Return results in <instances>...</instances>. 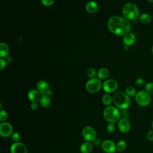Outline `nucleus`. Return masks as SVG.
Returning a JSON list of instances; mask_svg holds the SVG:
<instances>
[{
	"mask_svg": "<svg viewBox=\"0 0 153 153\" xmlns=\"http://www.w3.org/2000/svg\"><path fill=\"white\" fill-rule=\"evenodd\" d=\"M10 153H27L26 146L22 142H14L10 148Z\"/></svg>",
	"mask_w": 153,
	"mask_h": 153,
	"instance_id": "obj_11",
	"label": "nucleus"
},
{
	"mask_svg": "<svg viewBox=\"0 0 153 153\" xmlns=\"http://www.w3.org/2000/svg\"><path fill=\"white\" fill-rule=\"evenodd\" d=\"M123 14L128 20H135L139 18L140 13L137 6L133 2H127L123 7Z\"/></svg>",
	"mask_w": 153,
	"mask_h": 153,
	"instance_id": "obj_4",
	"label": "nucleus"
},
{
	"mask_svg": "<svg viewBox=\"0 0 153 153\" xmlns=\"http://www.w3.org/2000/svg\"><path fill=\"white\" fill-rule=\"evenodd\" d=\"M102 87V83L98 78H91L88 80L85 84L86 90L91 93L98 92Z\"/></svg>",
	"mask_w": 153,
	"mask_h": 153,
	"instance_id": "obj_6",
	"label": "nucleus"
},
{
	"mask_svg": "<svg viewBox=\"0 0 153 153\" xmlns=\"http://www.w3.org/2000/svg\"><path fill=\"white\" fill-rule=\"evenodd\" d=\"M9 53V47L8 45L2 42L0 44V56L1 57H6Z\"/></svg>",
	"mask_w": 153,
	"mask_h": 153,
	"instance_id": "obj_19",
	"label": "nucleus"
},
{
	"mask_svg": "<svg viewBox=\"0 0 153 153\" xmlns=\"http://www.w3.org/2000/svg\"><path fill=\"white\" fill-rule=\"evenodd\" d=\"M102 102L104 105L108 106L113 102V98L109 94H104L102 97Z\"/></svg>",
	"mask_w": 153,
	"mask_h": 153,
	"instance_id": "obj_22",
	"label": "nucleus"
},
{
	"mask_svg": "<svg viewBox=\"0 0 153 153\" xmlns=\"http://www.w3.org/2000/svg\"><path fill=\"white\" fill-rule=\"evenodd\" d=\"M13 60V59H12V57L11 56H7L6 57V61L8 62H11Z\"/></svg>",
	"mask_w": 153,
	"mask_h": 153,
	"instance_id": "obj_36",
	"label": "nucleus"
},
{
	"mask_svg": "<svg viewBox=\"0 0 153 153\" xmlns=\"http://www.w3.org/2000/svg\"><path fill=\"white\" fill-rule=\"evenodd\" d=\"M6 65H7V61L6 60L1 58L0 59V66H1V70H2L5 66H6Z\"/></svg>",
	"mask_w": 153,
	"mask_h": 153,
	"instance_id": "obj_34",
	"label": "nucleus"
},
{
	"mask_svg": "<svg viewBox=\"0 0 153 153\" xmlns=\"http://www.w3.org/2000/svg\"><path fill=\"white\" fill-rule=\"evenodd\" d=\"M13 133L12 125L8 122H2L0 124V135L4 137H7Z\"/></svg>",
	"mask_w": 153,
	"mask_h": 153,
	"instance_id": "obj_9",
	"label": "nucleus"
},
{
	"mask_svg": "<svg viewBox=\"0 0 153 153\" xmlns=\"http://www.w3.org/2000/svg\"><path fill=\"white\" fill-rule=\"evenodd\" d=\"M145 90L151 96L153 95V82H147L145 85Z\"/></svg>",
	"mask_w": 153,
	"mask_h": 153,
	"instance_id": "obj_25",
	"label": "nucleus"
},
{
	"mask_svg": "<svg viewBox=\"0 0 153 153\" xmlns=\"http://www.w3.org/2000/svg\"><path fill=\"white\" fill-rule=\"evenodd\" d=\"M106 130L108 133H109V134L113 133L115 131V126L114 123L108 124L106 127Z\"/></svg>",
	"mask_w": 153,
	"mask_h": 153,
	"instance_id": "obj_26",
	"label": "nucleus"
},
{
	"mask_svg": "<svg viewBox=\"0 0 153 153\" xmlns=\"http://www.w3.org/2000/svg\"><path fill=\"white\" fill-rule=\"evenodd\" d=\"M108 27L110 32L117 35H125L129 32L131 25L124 17L115 16L111 17L108 22Z\"/></svg>",
	"mask_w": 153,
	"mask_h": 153,
	"instance_id": "obj_1",
	"label": "nucleus"
},
{
	"mask_svg": "<svg viewBox=\"0 0 153 153\" xmlns=\"http://www.w3.org/2000/svg\"><path fill=\"white\" fill-rule=\"evenodd\" d=\"M102 148L106 153H114L116 151V145L111 140H105L102 143Z\"/></svg>",
	"mask_w": 153,
	"mask_h": 153,
	"instance_id": "obj_12",
	"label": "nucleus"
},
{
	"mask_svg": "<svg viewBox=\"0 0 153 153\" xmlns=\"http://www.w3.org/2000/svg\"><path fill=\"white\" fill-rule=\"evenodd\" d=\"M139 19L140 22H142V23L148 24L151 22L152 18H151V16L150 14L144 13H142L141 14L139 15Z\"/></svg>",
	"mask_w": 153,
	"mask_h": 153,
	"instance_id": "obj_20",
	"label": "nucleus"
},
{
	"mask_svg": "<svg viewBox=\"0 0 153 153\" xmlns=\"http://www.w3.org/2000/svg\"><path fill=\"white\" fill-rule=\"evenodd\" d=\"M136 40V37L135 35L133 33L128 32L124 36L123 43L126 46H130L133 45Z\"/></svg>",
	"mask_w": 153,
	"mask_h": 153,
	"instance_id": "obj_14",
	"label": "nucleus"
},
{
	"mask_svg": "<svg viewBox=\"0 0 153 153\" xmlns=\"http://www.w3.org/2000/svg\"><path fill=\"white\" fill-rule=\"evenodd\" d=\"M128 47H129L128 46H126V45H125V46H124V49H125V50H128Z\"/></svg>",
	"mask_w": 153,
	"mask_h": 153,
	"instance_id": "obj_37",
	"label": "nucleus"
},
{
	"mask_svg": "<svg viewBox=\"0 0 153 153\" xmlns=\"http://www.w3.org/2000/svg\"><path fill=\"white\" fill-rule=\"evenodd\" d=\"M136 103L140 106H146L149 105L151 101V97L145 90H140L137 91L134 96Z\"/></svg>",
	"mask_w": 153,
	"mask_h": 153,
	"instance_id": "obj_5",
	"label": "nucleus"
},
{
	"mask_svg": "<svg viewBox=\"0 0 153 153\" xmlns=\"http://www.w3.org/2000/svg\"><path fill=\"white\" fill-rule=\"evenodd\" d=\"M127 148V143L124 140H120L116 144V150L119 152H122Z\"/></svg>",
	"mask_w": 153,
	"mask_h": 153,
	"instance_id": "obj_23",
	"label": "nucleus"
},
{
	"mask_svg": "<svg viewBox=\"0 0 153 153\" xmlns=\"http://www.w3.org/2000/svg\"><path fill=\"white\" fill-rule=\"evenodd\" d=\"M39 103L41 106L43 108L48 107L51 103L50 96H48V95H42L39 100Z\"/></svg>",
	"mask_w": 153,
	"mask_h": 153,
	"instance_id": "obj_18",
	"label": "nucleus"
},
{
	"mask_svg": "<svg viewBox=\"0 0 153 153\" xmlns=\"http://www.w3.org/2000/svg\"><path fill=\"white\" fill-rule=\"evenodd\" d=\"M104 119L109 123L118 122L121 119V113L118 108L114 106H106L103 112Z\"/></svg>",
	"mask_w": 153,
	"mask_h": 153,
	"instance_id": "obj_3",
	"label": "nucleus"
},
{
	"mask_svg": "<svg viewBox=\"0 0 153 153\" xmlns=\"http://www.w3.org/2000/svg\"><path fill=\"white\" fill-rule=\"evenodd\" d=\"M85 9L89 13H94L98 9V5L96 2L91 1L88 2L85 5Z\"/></svg>",
	"mask_w": 153,
	"mask_h": 153,
	"instance_id": "obj_16",
	"label": "nucleus"
},
{
	"mask_svg": "<svg viewBox=\"0 0 153 153\" xmlns=\"http://www.w3.org/2000/svg\"><path fill=\"white\" fill-rule=\"evenodd\" d=\"M151 126H152V129H153V120H152V124H151Z\"/></svg>",
	"mask_w": 153,
	"mask_h": 153,
	"instance_id": "obj_39",
	"label": "nucleus"
},
{
	"mask_svg": "<svg viewBox=\"0 0 153 153\" xmlns=\"http://www.w3.org/2000/svg\"><path fill=\"white\" fill-rule=\"evenodd\" d=\"M113 102L115 106L120 109H127L130 105L131 100L125 92L119 91L116 93L113 97Z\"/></svg>",
	"mask_w": 153,
	"mask_h": 153,
	"instance_id": "obj_2",
	"label": "nucleus"
},
{
	"mask_svg": "<svg viewBox=\"0 0 153 153\" xmlns=\"http://www.w3.org/2000/svg\"><path fill=\"white\" fill-rule=\"evenodd\" d=\"M146 137L149 141H153V129L149 130L148 131L146 134Z\"/></svg>",
	"mask_w": 153,
	"mask_h": 153,
	"instance_id": "obj_33",
	"label": "nucleus"
},
{
	"mask_svg": "<svg viewBox=\"0 0 153 153\" xmlns=\"http://www.w3.org/2000/svg\"><path fill=\"white\" fill-rule=\"evenodd\" d=\"M149 2H151V3H153V0H147Z\"/></svg>",
	"mask_w": 153,
	"mask_h": 153,
	"instance_id": "obj_38",
	"label": "nucleus"
},
{
	"mask_svg": "<svg viewBox=\"0 0 153 153\" xmlns=\"http://www.w3.org/2000/svg\"><path fill=\"white\" fill-rule=\"evenodd\" d=\"M103 90L106 93H112L118 88V83L114 79H108L105 80L102 84Z\"/></svg>",
	"mask_w": 153,
	"mask_h": 153,
	"instance_id": "obj_10",
	"label": "nucleus"
},
{
	"mask_svg": "<svg viewBox=\"0 0 153 153\" xmlns=\"http://www.w3.org/2000/svg\"><path fill=\"white\" fill-rule=\"evenodd\" d=\"M8 118V114L5 110L1 109L0 111V121L5 122Z\"/></svg>",
	"mask_w": 153,
	"mask_h": 153,
	"instance_id": "obj_29",
	"label": "nucleus"
},
{
	"mask_svg": "<svg viewBox=\"0 0 153 153\" xmlns=\"http://www.w3.org/2000/svg\"><path fill=\"white\" fill-rule=\"evenodd\" d=\"M130 123L128 119L121 118L118 122V128L123 133H126L130 130Z\"/></svg>",
	"mask_w": 153,
	"mask_h": 153,
	"instance_id": "obj_13",
	"label": "nucleus"
},
{
	"mask_svg": "<svg viewBox=\"0 0 153 153\" xmlns=\"http://www.w3.org/2000/svg\"><path fill=\"white\" fill-rule=\"evenodd\" d=\"M152 55H153V45L152 47Z\"/></svg>",
	"mask_w": 153,
	"mask_h": 153,
	"instance_id": "obj_40",
	"label": "nucleus"
},
{
	"mask_svg": "<svg viewBox=\"0 0 153 153\" xmlns=\"http://www.w3.org/2000/svg\"><path fill=\"white\" fill-rule=\"evenodd\" d=\"M87 76L90 78H94L96 75V71L94 68H89L87 71Z\"/></svg>",
	"mask_w": 153,
	"mask_h": 153,
	"instance_id": "obj_30",
	"label": "nucleus"
},
{
	"mask_svg": "<svg viewBox=\"0 0 153 153\" xmlns=\"http://www.w3.org/2000/svg\"><path fill=\"white\" fill-rule=\"evenodd\" d=\"M36 88L42 95H48V96H51L53 94V92L50 90L48 83L45 81H39L36 84Z\"/></svg>",
	"mask_w": 153,
	"mask_h": 153,
	"instance_id": "obj_8",
	"label": "nucleus"
},
{
	"mask_svg": "<svg viewBox=\"0 0 153 153\" xmlns=\"http://www.w3.org/2000/svg\"><path fill=\"white\" fill-rule=\"evenodd\" d=\"M10 137L14 142H18L20 139L21 136L20 133H19L18 132H13L10 136Z\"/></svg>",
	"mask_w": 153,
	"mask_h": 153,
	"instance_id": "obj_27",
	"label": "nucleus"
},
{
	"mask_svg": "<svg viewBox=\"0 0 153 153\" xmlns=\"http://www.w3.org/2000/svg\"><path fill=\"white\" fill-rule=\"evenodd\" d=\"M120 113H121V117H122L121 118H126V119L128 118L129 113L127 111V109H121V111H120Z\"/></svg>",
	"mask_w": 153,
	"mask_h": 153,
	"instance_id": "obj_31",
	"label": "nucleus"
},
{
	"mask_svg": "<svg viewBox=\"0 0 153 153\" xmlns=\"http://www.w3.org/2000/svg\"><path fill=\"white\" fill-rule=\"evenodd\" d=\"M39 92L37 90L32 89L29 91L27 93V97L32 102H38L40 100L41 96Z\"/></svg>",
	"mask_w": 153,
	"mask_h": 153,
	"instance_id": "obj_15",
	"label": "nucleus"
},
{
	"mask_svg": "<svg viewBox=\"0 0 153 153\" xmlns=\"http://www.w3.org/2000/svg\"><path fill=\"white\" fill-rule=\"evenodd\" d=\"M93 149V145L90 142L82 143L80 147L79 151L81 153H90Z\"/></svg>",
	"mask_w": 153,
	"mask_h": 153,
	"instance_id": "obj_17",
	"label": "nucleus"
},
{
	"mask_svg": "<svg viewBox=\"0 0 153 153\" xmlns=\"http://www.w3.org/2000/svg\"><path fill=\"white\" fill-rule=\"evenodd\" d=\"M38 103H36V102H32L31 105H30V108L33 111H35L38 109Z\"/></svg>",
	"mask_w": 153,
	"mask_h": 153,
	"instance_id": "obj_35",
	"label": "nucleus"
},
{
	"mask_svg": "<svg viewBox=\"0 0 153 153\" xmlns=\"http://www.w3.org/2000/svg\"><path fill=\"white\" fill-rule=\"evenodd\" d=\"M146 81L143 78H138L135 80V84L138 87H142L145 85Z\"/></svg>",
	"mask_w": 153,
	"mask_h": 153,
	"instance_id": "obj_28",
	"label": "nucleus"
},
{
	"mask_svg": "<svg viewBox=\"0 0 153 153\" xmlns=\"http://www.w3.org/2000/svg\"><path fill=\"white\" fill-rule=\"evenodd\" d=\"M82 136L87 142H94L96 139V131L91 126H85L82 130Z\"/></svg>",
	"mask_w": 153,
	"mask_h": 153,
	"instance_id": "obj_7",
	"label": "nucleus"
},
{
	"mask_svg": "<svg viewBox=\"0 0 153 153\" xmlns=\"http://www.w3.org/2000/svg\"><path fill=\"white\" fill-rule=\"evenodd\" d=\"M125 93L130 97L131 96H134L136 95V88L133 87V86H131V85H129V86H127L126 88V90H125Z\"/></svg>",
	"mask_w": 153,
	"mask_h": 153,
	"instance_id": "obj_24",
	"label": "nucleus"
},
{
	"mask_svg": "<svg viewBox=\"0 0 153 153\" xmlns=\"http://www.w3.org/2000/svg\"><path fill=\"white\" fill-rule=\"evenodd\" d=\"M54 0H41V3L44 6H51L53 4Z\"/></svg>",
	"mask_w": 153,
	"mask_h": 153,
	"instance_id": "obj_32",
	"label": "nucleus"
},
{
	"mask_svg": "<svg viewBox=\"0 0 153 153\" xmlns=\"http://www.w3.org/2000/svg\"><path fill=\"white\" fill-rule=\"evenodd\" d=\"M97 76L99 79H106L109 75V72L108 70V69L105 68H102L101 69H100L98 72H97Z\"/></svg>",
	"mask_w": 153,
	"mask_h": 153,
	"instance_id": "obj_21",
	"label": "nucleus"
}]
</instances>
